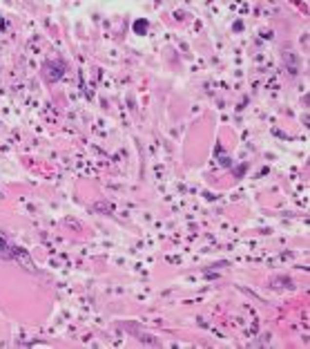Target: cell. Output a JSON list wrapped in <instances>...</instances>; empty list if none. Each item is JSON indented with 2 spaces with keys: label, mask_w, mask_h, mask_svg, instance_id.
<instances>
[{
  "label": "cell",
  "mask_w": 310,
  "mask_h": 349,
  "mask_svg": "<svg viewBox=\"0 0 310 349\" xmlns=\"http://www.w3.org/2000/svg\"><path fill=\"white\" fill-rule=\"evenodd\" d=\"M18 258H22L27 264H32L29 255H27L20 246H16V244L11 242V240L7 238V233L0 231V260H2V262H11V260H18Z\"/></svg>",
  "instance_id": "1"
},
{
  "label": "cell",
  "mask_w": 310,
  "mask_h": 349,
  "mask_svg": "<svg viewBox=\"0 0 310 349\" xmlns=\"http://www.w3.org/2000/svg\"><path fill=\"white\" fill-rule=\"evenodd\" d=\"M134 29H136V34H145L147 22L145 21H136V22H134Z\"/></svg>",
  "instance_id": "3"
},
{
  "label": "cell",
  "mask_w": 310,
  "mask_h": 349,
  "mask_svg": "<svg viewBox=\"0 0 310 349\" xmlns=\"http://www.w3.org/2000/svg\"><path fill=\"white\" fill-rule=\"evenodd\" d=\"M65 67H67V63H65L63 58H47L40 67V74L47 83H58L65 74Z\"/></svg>",
  "instance_id": "2"
}]
</instances>
